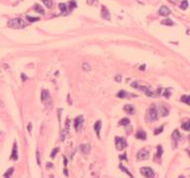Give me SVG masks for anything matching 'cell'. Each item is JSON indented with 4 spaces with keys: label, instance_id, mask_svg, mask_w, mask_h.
<instances>
[{
    "label": "cell",
    "instance_id": "obj_29",
    "mask_svg": "<svg viewBox=\"0 0 190 178\" xmlns=\"http://www.w3.org/2000/svg\"><path fill=\"white\" fill-rule=\"evenodd\" d=\"M170 94H171V91H169V89H167V90H165V91L163 92V95L165 96V97H169Z\"/></svg>",
    "mask_w": 190,
    "mask_h": 178
},
{
    "label": "cell",
    "instance_id": "obj_17",
    "mask_svg": "<svg viewBox=\"0 0 190 178\" xmlns=\"http://www.w3.org/2000/svg\"><path fill=\"white\" fill-rule=\"evenodd\" d=\"M102 17L105 18V19H108L109 18V12L106 7H102Z\"/></svg>",
    "mask_w": 190,
    "mask_h": 178
},
{
    "label": "cell",
    "instance_id": "obj_22",
    "mask_svg": "<svg viewBox=\"0 0 190 178\" xmlns=\"http://www.w3.org/2000/svg\"><path fill=\"white\" fill-rule=\"evenodd\" d=\"M44 2V4L48 7V8H51L53 7V0H42Z\"/></svg>",
    "mask_w": 190,
    "mask_h": 178
},
{
    "label": "cell",
    "instance_id": "obj_12",
    "mask_svg": "<svg viewBox=\"0 0 190 178\" xmlns=\"http://www.w3.org/2000/svg\"><path fill=\"white\" fill-rule=\"evenodd\" d=\"M136 137L139 138V139H144V140H145V139L147 138V134H146L144 131H139V132L137 133Z\"/></svg>",
    "mask_w": 190,
    "mask_h": 178
},
{
    "label": "cell",
    "instance_id": "obj_3",
    "mask_svg": "<svg viewBox=\"0 0 190 178\" xmlns=\"http://www.w3.org/2000/svg\"><path fill=\"white\" fill-rule=\"evenodd\" d=\"M157 115H159L157 110L155 109L154 107H151V108H149V111H148L147 119H148L149 121H154V120L157 119Z\"/></svg>",
    "mask_w": 190,
    "mask_h": 178
},
{
    "label": "cell",
    "instance_id": "obj_34",
    "mask_svg": "<svg viewBox=\"0 0 190 178\" xmlns=\"http://www.w3.org/2000/svg\"><path fill=\"white\" fill-rule=\"evenodd\" d=\"M95 0H87V2H88V4H93V2H94Z\"/></svg>",
    "mask_w": 190,
    "mask_h": 178
},
{
    "label": "cell",
    "instance_id": "obj_15",
    "mask_svg": "<svg viewBox=\"0 0 190 178\" xmlns=\"http://www.w3.org/2000/svg\"><path fill=\"white\" fill-rule=\"evenodd\" d=\"M124 110H125L127 113H129V114H133V113H134V107H133L132 105H126V106L124 107Z\"/></svg>",
    "mask_w": 190,
    "mask_h": 178
},
{
    "label": "cell",
    "instance_id": "obj_28",
    "mask_svg": "<svg viewBox=\"0 0 190 178\" xmlns=\"http://www.w3.org/2000/svg\"><path fill=\"white\" fill-rule=\"evenodd\" d=\"M76 6H77V5H76V2H75V1H70V2H69V9L72 10V9L75 8Z\"/></svg>",
    "mask_w": 190,
    "mask_h": 178
},
{
    "label": "cell",
    "instance_id": "obj_2",
    "mask_svg": "<svg viewBox=\"0 0 190 178\" xmlns=\"http://www.w3.org/2000/svg\"><path fill=\"white\" fill-rule=\"evenodd\" d=\"M115 144H116L117 150H119V151L125 150V149L127 148V146H128V144H127V141L125 140V138L119 137H115Z\"/></svg>",
    "mask_w": 190,
    "mask_h": 178
},
{
    "label": "cell",
    "instance_id": "obj_35",
    "mask_svg": "<svg viewBox=\"0 0 190 178\" xmlns=\"http://www.w3.org/2000/svg\"><path fill=\"white\" fill-rule=\"evenodd\" d=\"M116 80H117V81H120V80H121V76H118V77H116Z\"/></svg>",
    "mask_w": 190,
    "mask_h": 178
},
{
    "label": "cell",
    "instance_id": "obj_10",
    "mask_svg": "<svg viewBox=\"0 0 190 178\" xmlns=\"http://www.w3.org/2000/svg\"><path fill=\"white\" fill-rule=\"evenodd\" d=\"M11 158L13 160H16L18 158V151H17V144L14 143L13 146V151H12V154H11Z\"/></svg>",
    "mask_w": 190,
    "mask_h": 178
},
{
    "label": "cell",
    "instance_id": "obj_20",
    "mask_svg": "<svg viewBox=\"0 0 190 178\" xmlns=\"http://www.w3.org/2000/svg\"><path fill=\"white\" fill-rule=\"evenodd\" d=\"M161 113H162V115H163V117H165V116L168 115V109L165 106H162L161 107Z\"/></svg>",
    "mask_w": 190,
    "mask_h": 178
},
{
    "label": "cell",
    "instance_id": "obj_33",
    "mask_svg": "<svg viewBox=\"0 0 190 178\" xmlns=\"http://www.w3.org/2000/svg\"><path fill=\"white\" fill-rule=\"evenodd\" d=\"M58 151V149H54V151H53V152H52V157H54V155H55V153Z\"/></svg>",
    "mask_w": 190,
    "mask_h": 178
},
{
    "label": "cell",
    "instance_id": "obj_21",
    "mask_svg": "<svg viewBox=\"0 0 190 178\" xmlns=\"http://www.w3.org/2000/svg\"><path fill=\"white\" fill-rule=\"evenodd\" d=\"M180 8H181L182 10H186V9L188 8V2H187L186 0H183V1L181 2V4H180Z\"/></svg>",
    "mask_w": 190,
    "mask_h": 178
},
{
    "label": "cell",
    "instance_id": "obj_13",
    "mask_svg": "<svg viewBox=\"0 0 190 178\" xmlns=\"http://www.w3.org/2000/svg\"><path fill=\"white\" fill-rule=\"evenodd\" d=\"M34 9H35V11H37L38 13H41V14H45V11H44V9H43V7H42L40 4H36L35 6H34Z\"/></svg>",
    "mask_w": 190,
    "mask_h": 178
},
{
    "label": "cell",
    "instance_id": "obj_14",
    "mask_svg": "<svg viewBox=\"0 0 190 178\" xmlns=\"http://www.w3.org/2000/svg\"><path fill=\"white\" fill-rule=\"evenodd\" d=\"M58 8H59V10H60L62 13H67V12H68V6H67V4H65V3H60V4L58 5Z\"/></svg>",
    "mask_w": 190,
    "mask_h": 178
},
{
    "label": "cell",
    "instance_id": "obj_23",
    "mask_svg": "<svg viewBox=\"0 0 190 178\" xmlns=\"http://www.w3.org/2000/svg\"><path fill=\"white\" fill-rule=\"evenodd\" d=\"M129 123H130V120L128 118H124L120 121V125H122V126H127V125H129Z\"/></svg>",
    "mask_w": 190,
    "mask_h": 178
},
{
    "label": "cell",
    "instance_id": "obj_25",
    "mask_svg": "<svg viewBox=\"0 0 190 178\" xmlns=\"http://www.w3.org/2000/svg\"><path fill=\"white\" fill-rule=\"evenodd\" d=\"M13 171H14V168L12 167V168H9L8 169V171L4 174V177H10L11 175H12V173H13Z\"/></svg>",
    "mask_w": 190,
    "mask_h": 178
},
{
    "label": "cell",
    "instance_id": "obj_6",
    "mask_svg": "<svg viewBox=\"0 0 190 178\" xmlns=\"http://www.w3.org/2000/svg\"><path fill=\"white\" fill-rule=\"evenodd\" d=\"M82 123H83V117L82 116H78L75 119V121H74V128H75V130L78 131L82 127Z\"/></svg>",
    "mask_w": 190,
    "mask_h": 178
},
{
    "label": "cell",
    "instance_id": "obj_24",
    "mask_svg": "<svg viewBox=\"0 0 190 178\" xmlns=\"http://www.w3.org/2000/svg\"><path fill=\"white\" fill-rule=\"evenodd\" d=\"M26 18H27V20L29 22H37V21L40 20V18H38V17H30V16H27Z\"/></svg>",
    "mask_w": 190,
    "mask_h": 178
},
{
    "label": "cell",
    "instance_id": "obj_26",
    "mask_svg": "<svg viewBox=\"0 0 190 178\" xmlns=\"http://www.w3.org/2000/svg\"><path fill=\"white\" fill-rule=\"evenodd\" d=\"M120 168L122 169V170L124 171V172H125V173H127V174H128V175H129L130 177H133V175H132V174H131V173L129 172V170H128V169H127L126 167H124V166H123L122 164H120Z\"/></svg>",
    "mask_w": 190,
    "mask_h": 178
},
{
    "label": "cell",
    "instance_id": "obj_16",
    "mask_svg": "<svg viewBox=\"0 0 190 178\" xmlns=\"http://www.w3.org/2000/svg\"><path fill=\"white\" fill-rule=\"evenodd\" d=\"M162 24L163 25H166V26H173L174 25V23L170 19H164V20L162 21Z\"/></svg>",
    "mask_w": 190,
    "mask_h": 178
},
{
    "label": "cell",
    "instance_id": "obj_32",
    "mask_svg": "<svg viewBox=\"0 0 190 178\" xmlns=\"http://www.w3.org/2000/svg\"><path fill=\"white\" fill-rule=\"evenodd\" d=\"M117 96H118V97H121V98H123L124 96H126V93H125V91H123V90H122V91H120V92L117 94Z\"/></svg>",
    "mask_w": 190,
    "mask_h": 178
},
{
    "label": "cell",
    "instance_id": "obj_1",
    "mask_svg": "<svg viewBox=\"0 0 190 178\" xmlns=\"http://www.w3.org/2000/svg\"><path fill=\"white\" fill-rule=\"evenodd\" d=\"M8 26L12 29H23L27 26V23L21 18H15L8 22Z\"/></svg>",
    "mask_w": 190,
    "mask_h": 178
},
{
    "label": "cell",
    "instance_id": "obj_30",
    "mask_svg": "<svg viewBox=\"0 0 190 178\" xmlns=\"http://www.w3.org/2000/svg\"><path fill=\"white\" fill-rule=\"evenodd\" d=\"M163 127H161L160 129H156V130H155V132H154V135H157V134H161V133L163 132Z\"/></svg>",
    "mask_w": 190,
    "mask_h": 178
},
{
    "label": "cell",
    "instance_id": "obj_9",
    "mask_svg": "<svg viewBox=\"0 0 190 178\" xmlns=\"http://www.w3.org/2000/svg\"><path fill=\"white\" fill-rule=\"evenodd\" d=\"M41 99H42V102L45 103L47 100L50 99V93H49L47 90H43V91H42V94H41Z\"/></svg>",
    "mask_w": 190,
    "mask_h": 178
},
{
    "label": "cell",
    "instance_id": "obj_19",
    "mask_svg": "<svg viewBox=\"0 0 190 178\" xmlns=\"http://www.w3.org/2000/svg\"><path fill=\"white\" fill-rule=\"evenodd\" d=\"M181 101L190 105V95H183L181 97Z\"/></svg>",
    "mask_w": 190,
    "mask_h": 178
},
{
    "label": "cell",
    "instance_id": "obj_7",
    "mask_svg": "<svg viewBox=\"0 0 190 178\" xmlns=\"http://www.w3.org/2000/svg\"><path fill=\"white\" fill-rule=\"evenodd\" d=\"M159 13H160V15H162V16H168L170 14V10L166 6H162L160 8V10H159Z\"/></svg>",
    "mask_w": 190,
    "mask_h": 178
},
{
    "label": "cell",
    "instance_id": "obj_31",
    "mask_svg": "<svg viewBox=\"0 0 190 178\" xmlns=\"http://www.w3.org/2000/svg\"><path fill=\"white\" fill-rule=\"evenodd\" d=\"M86 147H87L86 145H82L81 147H80V149H81L82 151H83V152H84V153H86V152L88 151V150H89V149H87V150H85V149H86Z\"/></svg>",
    "mask_w": 190,
    "mask_h": 178
},
{
    "label": "cell",
    "instance_id": "obj_5",
    "mask_svg": "<svg viewBox=\"0 0 190 178\" xmlns=\"http://www.w3.org/2000/svg\"><path fill=\"white\" fill-rule=\"evenodd\" d=\"M149 157V152L147 149H143L138 152V159L140 160H146Z\"/></svg>",
    "mask_w": 190,
    "mask_h": 178
},
{
    "label": "cell",
    "instance_id": "obj_11",
    "mask_svg": "<svg viewBox=\"0 0 190 178\" xmlns=\"http://www.w3.org/2000/svg\"><path fill=\"white\" fill-rule=\"evenodd\" d=\"M179 137H180V135H179L178 131H177V130H175V131L173 132V134H172V138H173V146H174V148H176L177 140L179 139Z\"/></svg>",
    "mask_w": 190,
    "mask_h": 178
},
{
    "label": "cell",
    "instance_id": "obj_8",
    "mask_svg": "<svg viewBox=\"0 0 190 178\" xmlns=\"http://www.w3.org/2000/svg\"><path fill=\"white\" fill-rule=\"evenodd\" d=\"M101 127H102V123L101 121H97L94 125V131L97 135V137H100V131H101Z\"/></svg>",
    "mask_w": 190,
    "mask_h": 178
},
{
    "label": "cell",
    "instance_id": "obj_27",
    "mask_svg": "<svg viewBox=\"0 0 190 178\" xmlns=\"http://www.w3.org/2000/svg\"><path fill=\"white\" fill-rule=\"evenodd\" d=\"M163 151L162 146H159V147H157V153H156V156H157V157H161L162 154H163Z\"/></svg>",
    "mask_w": 190,
    "mask_h": 178
},
{
    "label": "cell",
    "instance_id": "obj_18",
    "mask_svg": "<svg viewBox=\"0 0 190 178\" xmlns=\"http://www.w3.org/2000/svg\"><path fill=\"white\" fill-rule=\"evenodd\" d=\"M181 128L185 131H190V121H187V122H184V123L181 125Z\"/></svg>",
    "mask_w": 190,
    "mask_h": 178
},
{
    "label": "cell",
    "instance_id": "obj_4",
    "mask_svg": "<svg viewBox=\"0 0 190 178\" xmlns=\"http://www.w3.org/2000/svg\"><path fill=\"white\" fill-rule=\"evenodd\" d=\"M141 174L143 175V176H145V177L147 178H149V177H152L153 175H154V173H153V170L150 168V167H142L141 168Z\"/></svg>",
    "mask_w": 190,
    "mask_h": 178
}]
</instances>
